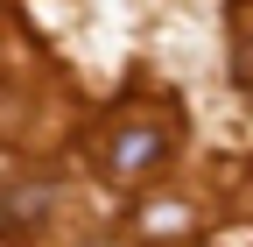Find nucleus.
I'll return each mask as SVG.
<instances>
[{
  "label": "nucleus",
  "instance_id": "f257e3e1",
  "mask_svg": "<svg viewBox=\"0 0 253 247\" xmlns=\"http://www.w3.org/2000/svg\"><path fill=\"white\" fill-rule=\"evenodd\" d=\"M162 156H169V141L155 134V127H126V134H113V177H148V170H162Z\"/></svg>",
  "mask_w": 253,
  "mask_h": 247
},
{
  "label": "nucleus",
  "instance_id": "f03ea898",
  "mask_svg": "<svg viewBox=\"0 0 253 247\" xmlns=\"http://www.w3.org/2000/svg\"><path fill=\"white\" fill-rule=\"evenodd\" d=\"M190 226V205H155V212H141V233H155V240H176Z\"/></svg>",
  "mask_w": 253,
  "mask_h": 247
}]
</instances>
